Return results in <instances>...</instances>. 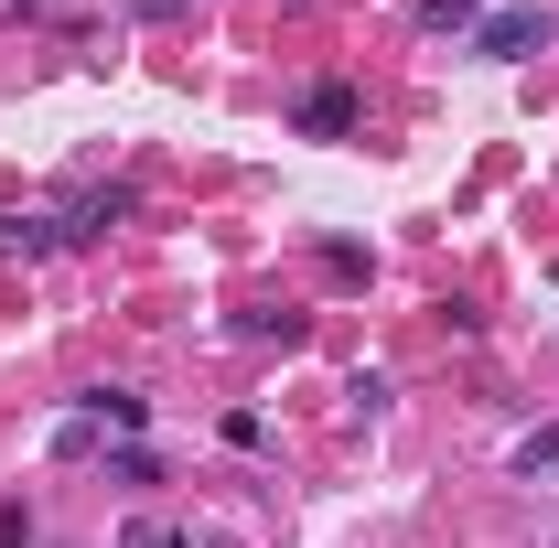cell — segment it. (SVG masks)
I'll return each instance as SVG.
<instances>
[{
	"label": "cell",
	"instance_id": "obj_1",
	"mask_svg": "<svg viewBox=\"0 0 559 548\" xmlns=\"http://www.w3.org/2000/svg\"><path fill=\"white\" fill-rule=\"evenodd\" d=\"M538 44H549V11H538V0H506V11L474 22V55H485V65H527Z\"/></svg>",
	"mask_w": 559,
	"mask_h": 548
},
{
	"label": "cell",
	"instance_id": "obj_2",
	"mask_svg": "<svg viewBox=\"0 0 559 548\" xmlns=\"http://www.w3.org/2000/svg\"><path fill=\"white\" fill-rule=\"evenodd\" d=\"M290 130H301V140H345V130H355V86H334V75H323V86L290 108Z\"/></svg>",
	"mask_w": 559,
	"mask_h": 548
},
{
	"label": "cell",
	"instance_id": "obj_3",
	"mask_svg": "<svg viewBox=\"0 0 559 548\" xmlns=\"http://www.w3.org/2000/svg\"><path fill=\"white\" fill-rule=\"evenodd\" d=\"M86 419H97V430H140L151 398H130V388H86Z\"/></svg>",
	"mask_w": 559,
	"mask_h": 548
},
{
	"label": "cell",
	"instance_id": "obj_4",
	"mask_svg": "<svg viewBox=\"0 0 559 548\" xmlns=\"http://www.w3.org/2000/svg\"><path fill=\"white\" fill-rule=\"evenodd\" d=\"M130 205H140L130 183H108V194H86V205H75V226H66V237H97V226H119Z\"/></svg>",
	"mask_w": 559,
	"mask_h": 548
},
{
	"label": "cell",
	"instance_id": "obj_5",
	"mask_svg": "<svg viewBox=\"0 0 559 548\" xmlns=\"http://www.w3.org/2000/svg\"><path fill=\"white\" fill-rule=\"evenodd\" d=\"M516 474H527V484L559 474V430H527V441H516Z\"/></svg>",
	"mask_w": 559,
	"mask_h": 548
},
{
	"label": "cell",
	"instance_id": "obj_6",
	"mask_svg": "<svg viewBox=\"0 0 559 548\" xmlns=\"http://www.w3.org/2000/svg\"><path fill=\"white\" fill-rule=\"evenodd\" d=\"M419 22H430V33H474V22H485V0H419Z\"/></svg>",
	"mask_w": 559,
	"mask_h": 548
},
{
	"label": "cell",
	"instance_id": "obj_7",
	"mask_svg": "<svg viewBox=\"0 0 559 548\" xmlns=\"http://www.w3.org/2000/svg\"><path fill=\"white\" fill-rule=\"evenodd\" d=\"M119 548H183V538H173L162 516H130V527H119Z\"/></svg>",
	"mask_w": 559,
	"mask_h": 548
}]
</instances>
